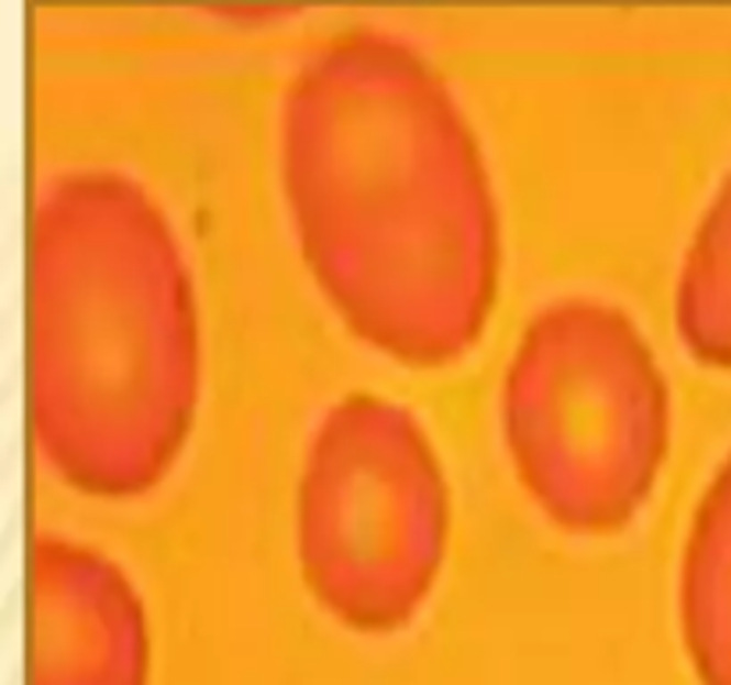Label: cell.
I'll return each instance as SVG.
<instances>
[{"instance_id":"6da1fadb","label":"cell","mask_w":731,"mask_h":685,"mask_svg":"<svg viewBox=\"0 0 731 685\" xmlns=\"http://www.w3.org/2000/svg\"><path fill=\"white\" fill-rule=\"evenodd\" d=\"M283 179L307 261L364 336L414 361L475 340L500 275V208L457 93L411 40L343 25L300 57Z\"/></svg>"},{"instance_id":"7a4b0ae2","label":"cell","mask_w":731,"mask_h":685,"mask_svg":"<svg viewBox=\"0 0 731 685\" xmlns=\"http://www.w3.org/2000/svg\"><path fill=\"white\" fill-rule=\"evenodd\" d=\"M200 325L182 240L122 168H65L29 229V397L71 483L129 493L165 472L197 404Z\"/></svg>"},{"instance_id":"3957f363","label":"cell","mask_w":731,"mask_h":685,"mask_svg":"<svg viewBox=\"0 0 731 685\" xmlns=\"http://www.w3.org/2000/svg\"><path fill=\"white\" fill-rule=\"evenodd\" d=\"M500 411L535 500L564 524L607 529L653 486L671 389L632 311L596 294H564L532 311L507 364Z\"/></svg>"},{"instance_id":"277c9868","label":"cell","mask_w":731,"mask_h":685,"mask_svg":"<svg viewBox=\"0 0 731 685\" xmlns=\"http://www.w3.org/2000/svg\"><path fill=\"white\" fill-rule=\"evenodd\" d=\"M450 489L429 429L375 389L335 397L307 443L297 546L311 589L343 618L389 625L443 561Z\"/></svg>"},{"instance_id":"5b68a950","label":"cell","mask_w":731,"mask_h":685,"mask_svg":"<svg viewBox=\"0 0 731 685\" xmlns=\"http://www.w3.org/2000/svg\"><path fill=\"white\" fill-rule=\"evenodd\" d=\"M33 685H140L146 615L140 589L104 550L36 532L29 550Z\"/></svg>"},{"instance_id":"8992f818","label":"cell","mask_w":731,"mask_h":685,"mask_svg":"<svg viewBox=\"0 0 731 685\" xmlns=\"http://www.w3.org/2000/svg\"><path fill=\"white\" fill-rule=\"evenodd\" d=\"M682 625L707 685H731V450L696 500L682 550Z\"/></svg>"},{"instance_id":"52a82bcc","label":"cell","mask_w":731,"mask_h":685,"mask_svg":"<svg viewBox=\"0 0 731 685\" xmlns=\"http://www.w3.org/2000/svg\"><path fill=\"white\" fill-rule=\"evenodd\" d=\"M675 314L678 332L699 357L731 364V165L682 254Z\"/></svg>"}]
</instances>
